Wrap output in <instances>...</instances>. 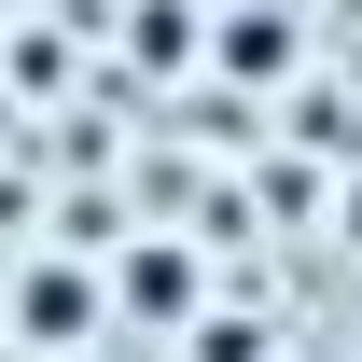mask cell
Here are the masks:
<instances>
[{"label":"cell","instance_id":"1","mask_svg":"<svg viewBox=\"0 0 362 362\" xmlns=\"http://www.w3.org/2000/svg\"><path fill=\"white\" fill-rule=\"evenodd\" d=\"M14 320H28L42 349H70V334H84V320H98V293H84V279H70V265H28V293H14Z\"/></svg>","mask_w":362,"mask_h":362},{"label":"cell","instance_id":"2","mask_svg":"<svg viewBox=\"0 0 362 362\" xmlns=\"http://www.w3.org/2000/svg\"><path fill=\"white\" fill-rule=\"evenodd\" d=\"M181 293H195V265H181V251H139V265H126V307L181 320Z\"/></svg>","mask_w":362,"mask_h":362},{"label":"cell","instance_id":"3","mask_svg":"<svg viewBox=\"0 0 362 362\" xmlns=\"http://www.w3.org/2000/svg\"><path fill=\"white\" fill-rule=\"evenodd\" d=\"M349 237H362V181H349Z\"/></svg>","mask_w":362,"mask_h":362}]
</instances>
